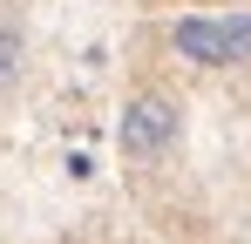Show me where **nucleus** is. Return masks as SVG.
<instances>
[{"label":"nucleus","mask_w":251,"mask_h":244,"mask_svg":"<svg viewBox=\"0 0 251 244\" xmlns=\"http://www.w3.org/2000/svg\"><path fill=\"white\" fill-rule=\"evenodd\" d=\"M170 41H176V54L197 61V68H238V61H231V34H224V14H183V21L170 27Z\"/></svg>","instance_id":"nucleus-2"},{"label":"nucleus","mask_w":251,"mask_h":244,"mask_svg":"<svg viewBox=\"0 0 251 244\" xmlns=\"http://www.w3.org/2000/svg\"><path fill=\"white\" fill-rule=\"evenodd\" d=\"M176 136H183V109H176V95L163 88H136L123 102V122H116V143H123L129 163H156L176 149Z\"/></svg>","instance_id":"nucleus-1"},{"label":"nucleus","mask_w":251,"mask_h":244,"mask_svg":"<svg viewBox=\"0 0 251 244\" xmlns=\"http://www.w3.org/2000/svg\"><path fill=\"white\" fill-rule=\"evenodd\" d=\"M224 34H231V61H251V14H224Z\"/></svg>","instance_id":"nucleus-4"},{"label":"nucleus","mask_w":251,"mask_h":244,"mask_svg":"<svg viewBox=\"0 0 251 244\" xmlns=\"http://www.w3.org/2000/svg\"><path fill=\"white\" fill-rule=\"evenodd\" d=\"M21 61H27V48H21V27H14V21H0V95L21 81Z\"/></svg>","instance_id":"nucleus-3"}]
</instances>
